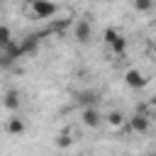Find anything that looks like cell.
Returning a JSON list of instances; mask_svg holds the SVG:
<instances>
[{"instance_id": "277c9868", "label": "cell", "mask_w": 156, "mask_h": 156, "mask_svg": "<svg viewBox=\"0 0 156 156\" xmlns=\"http://www.w3.org/2000/svg\"><path fill=\"white\" fill-rule=\"evenodd\" d=\"M124 83H127L132 90H141V88H146L149 78H146L139 68H127V71H124Z\"/></svg>"}, {"instance_id": "8fae6325", "label": "cell", "mask_w": 156, "mask_h": 156, "mask_svg": "<svg viewBox=\"0 0 156 156\" xmlns=\"http://www.w3.org/2000/svg\"><path fill=\"white\" fill-rule=\"evenodd\" d=\"M10 41H12V32H10L7 24H2V29H0V44L5 46V44H10Z\"/></svg>"}, {"instance_id": "7c38bea8", "label": "cell", "mask_w": 156, "mask_h": 156, "mask_svg": "<svg viewBox=\"0 0 156 156\" xmlns=\"http://www.w3.org/2000/svg\"><path fill=\"white\" fill-rule=\"evenodd\" d=\"M95 98H98L95 93H78V95H76L78 102H88V105H95Z\"/></svg>"}, {"instance_id": "52a82bcc", "label": "cell", "mask_w": 156, "mask_h": 156, "mask_svg": "<svg viewBox=\"0 0 156 156\" xmlns=\"http://www.w3.org/2000/svg\"><path fill=\"white\" fill-rule=\"evenodd\" d=\"M24 129H27V127H24V119H20V117H7V122H5V132H7V134L20 136Z\"/></svg>"}, {"instance_id": "9c48e42d", "label": "cell", "mask_w": 156, "mask_h": 156, "mask_svg": "<svg viewBox=\"0 0 156 156\" xmlns=\"http://www.w3.org/2000/svg\"><path fill=\"white\" fill-rule=\"evenodd\" d=\"M5 107H7L10 112H15V110L20 107V95H17L15 90H10V93H5Z\"/></svg>"}, {"instance_id": "7a4b0ae2", "label": "cell", "mask_w": 156, "mask_h": 156, "mask_svg": "<svg viewBox=\"0 0 156 156\" xmlns=\"http://www.w3.org/2000/svg\"><path fill=\"white\" fill-rule=\"evenodd\" d=\"M102 39H105V44L110 46L112 54H117V56L124 54V49H127V39L122 37V32H117L115 27H107V29L102 32Z\"/></svg>"}, {"instance_id": "ba28073f", "label": "cell", "mask_w": 156, "mask_h": 156, "mask_svg": "<svg viewBox=\"0 0 156 156\" xmlns=\"http://www.w3.org/2000/svg\"><path fill=\"white\" fill-rule=\"evenodd\" d=\"M127 119H129V117H124V112H119V110H112V112H107V115H105V122H107L112 129H119Z\"/></svg>"}, {"instance_id": "5bb4252c", "label": "cell", "mask_w": 156, "mask_h": 156, "mask_svg": "<svg viewBox=\"0 0 156 156\" xmlns=\"http://www.w3.org/2000/svg\"><path fill=\"white\" fill-rule=\"evenodd\" d=\"M151 54H154V56H156V41H154V44H151Z\"/></svg>"}, {"instance_id": "6da1fadb", "label": "cell", "mask_w": 156, "mask_h": 156, "mask_svg": "<svg viewBox=\"0 0 156 156\" xmlns=\"http://www.w3.org/2000/svg\"><path fill=\"white\" fill-rule=\"evenodd\" d=\"M58 12V5L54 0H32L24 7V15L32 20H51Z\"/></svg>"}, {"instance_id": "3957f363", "label": "cell", "mask_w": 156, "mask_h": 156, "mask_svg": "<svg viewBox=\"0 0 156 156\" xmlns=\"http://www.w3.org/2000/svg\"><path fill=\"white\" fill-rule=\"evenodd\" d=\"M80 119H83V124H85V127L98 129V127L102 124L105 115L98 110V105H85V107H83V112H80Z\"/></svg>"}, {"instance_id": "8992f818", "label": "cell", "mask_w": 156, "mask_h": 156, "mask_svg": "<svg viewBox=\"0 0 156 156\" xmlns=\"http://www.w3.org/2000/svg\"><path fill=\"white\" fill-rule=\"evenodd\" d=\"M73 37H76L80 44H88L90 37H93V27H90V22H88V20H78V22L73 24Z\"/></svg>"}, {"instance_id": "4fadbf2b", "label": "cell", "mask_w": 156, "mask_h": 156, "mask_svg": "<svg viewBox=\"0 0 156 156\" xmlns=\"http://www.w3.org/2000/svg\"><path fill=\"white\" fill-rule=\"evenodd\" d=\"M68 144H71V139H68V136H61V139H56V146H61V149H63V146H68Z\"/></svg>"}, {"instance_id": "9a60e30c", "label": "cell", "mask_w": 156, "mask_h": 156, "mask_svg": "<svg viewBox=\"0 0 156 156\" xmlns=\"http://www.w3.org/2000/svg\"><path fill=\"white\" fill-rule=\"evenodd\" d=\"M151 117H156V100H154V115H151Z\"/></svg>"}, {"instance_id": "5b68a950", "label": "cell", "mask_w": 156, "mask_h": 156, "mask_svg": "<svg viewBox=\"0 0 156 156\" xmlns=\"http://www.w3.org/2000/svg\"><path fill=\"white\" fill-rule=\"evenodd\" d=\"M127 122H129V129L136 132V134H146L149 127H151V117H149L146 112H134Z\"/></svg>"}, {"instance_id": "30bf717a", "label": "cell", "mask_w": 156, "mask_h": 156, "mask_svg": "<svg viewBox=\"0 0 156 156\" xmlns=\"http://www.w3.org/2000/svg\"><path fill=\"white\" fill-rule=\"evenodd\" d=\"M132 7L136 12H149L154 7V0H132Z\"/></svg>"}]
</instances>
